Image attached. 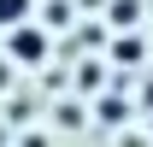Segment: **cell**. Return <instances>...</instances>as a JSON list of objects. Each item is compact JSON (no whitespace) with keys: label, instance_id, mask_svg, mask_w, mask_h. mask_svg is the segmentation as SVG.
I'll use <instances>...</instances> for the list:
<instances>
[{"label":"cell","instance_id":"8992f818","mask_svg":"<svg viewBox=\"0 0 153 147\" xmlns=\"http://www.w3.org/2000/svg\"><path fill=\"white\" fill-rule=\"evenodd\" d=\"M41 24H53V30L71 24V0H47V18H41Z\"/></svg>","mask_w":153,"mask_h":147},{"label":"cell","instance_id":"5b68a950","mask_svg":"<svg viewBox=\"0 0 153 147\" xmlns=\"http://www.w3.org/2000/svg\"><path fill=\"white\" fill-rule=\"evenodd\" d=\"M112 59H124V65H135V59H141V41H135V36L112 41Z\"/></svg>","mask_w":153,"mask_h":147},{"label":"cell","instance_id":"ba28073f","mask_svg":"<svg viewBox=\"0 0 153 147\" xmlns=\"http://www.w3.org/2000/svg\"><path fill=\"white\" fill-rule=\"evenodd\" d=\"M24 147H47V135H24Z\"/></svg>","mask_w":153,"mask_h":147},{"label":"cell","instance_id":"3957f363","mask_svg":"<svg viewBox=\"0 0 153 147\" xmlns=\"http://www.w3.org/2000/svg\"><path fill=\"white\" fill-rule=\"evenodd\" d=\"M135 18H141V0H112V24L118 30H130Z\"/></svg>","mask_w":153,"mask_h":147},{"label":"cell","instance_id":"277c9868","mask_svg":"<svg viewBox=\"0 0 153 147\" xmlns=\"http://www.w3.org/2000/svg\"><path fill=\"white\" fill-rule=\"evenodd\" d=\"M100 118H106V124H124V118H130V106H124L118 94H106V100H100Z\"/></svg>","mask_w":153,"mask_h":147},{"label":"cell","instance_id":"52a82bcc","mask_svg":"<svg viewBox=\"0 0 153 147\" xmlns=\"http://www.w3.org/2000/svg\"><path fill=\"white\" fill-rule=\"evenodd\" d=\"M6 82H12V65H6V59H0V88H6Z\"/></svg>","mask_w":153,"mask_h":147},{"label":"cell","instance_id":"6da1fadb","mask_svg":"<svg viewBox=\"0 0 153 147\" xmlns=\"http://www.w3.org/2000/svg\"><path fill=\"white\" fill-rule=\"evenodd\" d=\"M6 59H18V65H41V59H47V30H41V24H18V30H6Z\"/></svg>","mask_w":153,"mask_h":147},{"label":"cell","instance_id":"7a4b0ae2","mask_svg":"<svg viewBox=\"0 0 153 147\" xmlns=\"http://www.w3.org/2000/svg\"><path fill=\"white\" fill-rule=\"evenodd\" d=\"M30 24V0H0V30H18Z\"/></svg>","mask_w":153,"mask_h":147}]
</instances>
